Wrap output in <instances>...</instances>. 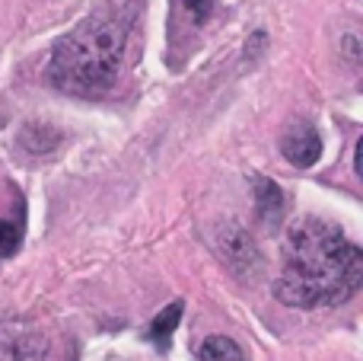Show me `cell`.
<instances>
[{
	"instance_id": "obj_1",
	"label": "cell",
	"mask_w": 363,
	"mask_h": 361,
	"mask_svg": "<svg viewBox=\"0 0 363 361\" xmlns=\"http://www.w3.org/2000/svg\"><path fill=\"white\" fill-rule=\"evenodd\" d=\"M281 256L284 269L274 281V298L287 307H338L363 285L360 247L322 217H300L287 230Z\"/></svg>"
},
{
	"instance_id": "obj_2",
	"label": "cell",
	"mask_w": 363,
	"mask_h": 361,
	"mask_svg": "<svg viewBox=\"0 0 363 361\" xmlns=\"http://www.w3.org/2000/svg\"><path fill=\"white\" fill-rule=\"evenodd\" d=\"M131 13L99 10L57 38L48 61V80L70 96H102L115 83L125 55Z\"/></svg>"
},
{
	"instance_id": "obj_3",
	"label": "cell",
	"mask_w": 363,
	"mask_h": 361,
	"mask_svg": "<svg viewBox=\"0 0 363 361\" xmlns=\"http://www.w3.org/2000/svg\"><path fill=\"white\" fill-rule=\"evenodd\" d=\"M281 153L294 166H300V170L313 166L315 160L322 157V138H319V131H315L313 125L290 128V131L284 134V141H281Z\"/></svg>"
},
{
	"instance_id": "obj_4",
	"label": "cell",
	"mask_w": 363,
	"mask_h": 361,
	"mask_svg": "<svg viewBox=\"0 0 363 361\" xmlns=\"http://www.w3.org/2000/svg\"><path fill=\"white\" fill-rule=\"evenodd\" d=\"M255 205H258V217L268 227H277L284 221V192L277 183L271 179H255Z\"/></svg>"
},
{
	"instance_id": "obj_5",
	"label": "cell",
	"mask_w": 363,
	"mask_h": 361,
	"mask_svg": "<svg viewBox=\"0 0 363 361\" xmlns=\"http://www.w3.org/2000/svg\"><path fill=\"white\" fill-rule=\"evenodd\" d=\"M217 0H176L172 6V32L179 29H201L211 19Z\"/></svg>"
},
{
	"instance_id": "obj_6",
	"label": "cell",
	"mask_w": 363,
	"mask_h": 361,
	"mask_svg": "<svg viewBox=\"0 0 363 361\" xmlns=\"http://www.w3.org/2000/svg\"><path fill=\"white\" fill-rule=\"evenodd\" d=\"M223 259L230 262L233 269H236L239 275H245L249 272L252 266H255V247H252V240L249 237L242 234V230H230V234H226V243H223Z\"/></svg>"
},
{
	"instance_id": "obj_7",
	"label": "cell",
	"mask_w": 363,
	"mask_h": 361,
	"mask_svg": "<svg viewBox=\"0 0 363 361\" xmlns=\"http://www.w3.org/2000/svg\"><path fill=\"white\" fill-rule=\"evenodd\" d=\"M182 311H185V304H182V301L169 304L166 311H160V317L153 320L150 330H147V339H150L153 345H160V349H169L172 333H176V326L182 323Z\"/></svg>"
},
{
	"instance_id": "obj_8",
	"label": "cell",
	"mask_w": 363,
	"mask_h": 361,
	"mask_svg": "<svg viewBox=\"0 0 363 361\" xmlns=\"http://www.w3.org/2000/svg\"><path fill=\"white\" fill-rule=\"evenodd\" d=\"M198 361H245V352L230 336H207L194 352Z\"/></svg>"
},
{
	"instance_id": "obj_9",
	"label": "cell",
	"mask_w": 363,
	"mask_h": 361,
	"mask_svg": "<svg viewBox=\"0 0 363 361\" xmlns=\"http://www.w3.org/2000/svg\"><path fill=\"white\" fill-rule=\"evenodd\" d=\"M0 361H45V345L35 336H13L0 343Z\"/></svg>"
},
{
	"instance_id": "obj_10",
	"label": "cell",
	"mask_w": 363,
	"mask_h": 361,
	"mask_svg": "<svg viewBox=\"0 0 363 361\" xmlns=\"http://www.w3.org/2000/svg\"><path fill=\"white\" fill-rule=\"evenodd\" d=\"M57 141H61V134H57L55 128H48V125H35V128L29 125L23 134H19V144H23L26 151H32V153H48V151H55Z\"/></svg>"
},
{
	"instance_id": "obj_11",
	"label": "cell",
	"mask_w": 363,
	"mask_h": 361,
	"mask_svg": "<svg viewBox=\"0 0 363 361\" xmlns=\"http://www.w3.org/2000/svg\"><path fill=\"white\" fill-rule=\"evenodd\" d=\"M19 243H23V224L0 217V259H10V256H16Z\"/></svg>"
}]
</instances>
